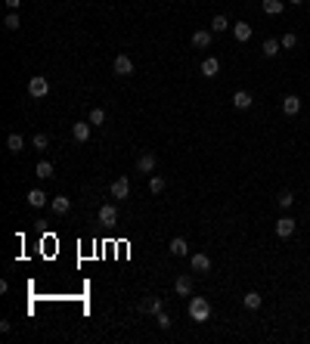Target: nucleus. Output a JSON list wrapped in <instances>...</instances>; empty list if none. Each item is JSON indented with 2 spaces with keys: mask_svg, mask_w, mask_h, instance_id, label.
I'll use <instances>...</instances> for the list:
<instances>
[{
  "mask_svg": "<svg viewBox=\"0 0 310 344\" xmlns=\"http://www.w3.org/2000/svg\"><path fill=\"white\" fill-rule=\"evenodd\" d=\"M189 316H192V323H208V319H211L208 298H192V301H189Z\"/></svg>",
  "mask_w": 310,
  "mask_h": 344,
  "instance_id": "f257e3e1",
  "label": "nucleus"
},
{
  "mask_svg": "<svg viewBox=\"0 0 310 344\" xmlns=\"http://www.w3.org/2000/svg\"><path fill=\"white\" fill-rule=\"evenodd\" d=\"M28 93H31V99H44L50 93V81L44 75H34L31 81H28Z\"/></svg>",
  "mask_w": 310,
  "mask_h": 344,
  "instance_id": "f03ea898",
  "label": "nucleus"
},
{
  "mask_svg": "<svg viewBox=\"0 0 310 344\" xmlns=\"http://www.w3.org/2000/svg\"><path fill=\"white\" fill-rule=\"evenodd\" d=\"M112 68H115V75H118V78H131L133 75V59H131V56H124V53H118V56H115V62H112Z\"/></svg>",
  "mask_w": 310,
  "mask_h": 344,
  "instance_id": "7ed1b4c3",
  "label": "nucleus"
},
{
  "mask_svg": "<svg viewBox=\"0 0 310 344\" xmlns=\"http://www.w3.org/2000/svg\"><path fill=\"white\" fill-rule=\"evenodd\" d=\"M109 192H112V199H128V196H131V180H128V177H118V180L112 183Z\"/></svg>",
  "mask_w": 310,
  "mask_h": 344,
  "instance_id": "20e7f679",
  "label": "nucleus"
},
{
  "mask_svg": "<svg viewBox=\"0 0 310 344\" xmlns=\"http://www.w3.org/2000/svg\"><path fill=\"white\" fill-rule=\"evenodd\" d=\"M140 313L143 316H158L162 313V298H146V301H140Z\"/></svg>",
  "mask_w": 310,
  "mask_h": 344,
  "instance_id": "39448f33",
  "label": "nucleus"
},
{
  "mask_svg": "<svg viewBox=\"0 0 310 344\" xmlns=\"http://www.w3.org/2000/svg\"><path fill=\"white\" fill-rule=\"evenodd\" d=\"M199 72H202L205 78H217V75H221V59H217V56L202 59V68H199Z\"/></svg>",
  "mask_w": 310,
  "mask_h": 344,
  "instance_id": "423d86ee",
  "label": "nucleus"
},
{
  "mask_svg": "<svg viewBox=\"0 0 310 344\" xmlns=\"http://www.w3.org/2000/svg\"><path fill=\"white\" fill-rule=\"evenodd\" d=\"M282 112L289 115V118H295L298 112H301V99H298L295 93H289V96H282Z\"/></svg>",
  "mask_w": 310,
  "mask_h": 344,
  "instance_id": "0eeeda50",
  "label": "nucleus"
},
{
  "mask_svg": "<svg viewBox=\"0 0 310 344\" xmlns=\"http://www.w3.org/2000/svg\"><path fill=\"white\" fill-rule=\"evenodd\" d=\"M72 136L78 143H87L90 140V121H75L72 124Z\"/></svg>",
  "mask_w": 310,
  "mask_h": 344,
  "instance_id": "6e6552de",
  "label": "nucleus"
},
{
  "mask_svg": "<svg viewBox=\"0 0 310 344\" xmlns=\"http://www.w3.org/2000/svg\"><path fill=\"white\" fill-rule=\"evenodd\" d=\"M276 236L279 239L295 236V220H292V217H279V220H276Z\"/></svg>",
  "mask_w": 310,
  "mask_h": 344,
  "instance_id": "1a4fd4ad",
  "label": "nucleus"
},
{
  "mask_svg": "<svg viewBox=\"0 0 310 344\" xmlns=\"http://www.w3.org/2000/svg\"><path fill=\"white\" fill-rule=\"evenodd\" d=\"M136 171H140V174H152V171H155V155L152 152H143L140 158H136Z\"/></svg>",
  "mask_w": 310,
  "mask_h": 344,
  "instance_id": "9d476101",
  "label": "nucleus"
},
{
  "mask_svg": "<svg viewBox=\"0 0 310 344\" xmlns=\"http://www.w3.org/2000/svg\"><path fill=\"white\" fill-rule=\"evenodd\" d=\"M99 223H106V226L118 223V208H115V205H102L99 208Z\"/></svg>",
  "mask_w": 310,
  "mask_h": 344,
  "instance_id": "9b49d317",
  "label": "nucleus"
},
{
  "mask_svg": "<svg viewBox=\"0 0 310 344\" xmlns=\"http://www.w3.org/2000/svg\"><path fill=\"white\" fill-rule=\"evenodd\" d=\"M251 102H255V99H251V93H248V90H236V93H233V106H236L239 112L251 109Z\"/></svg>",
  "mask_w": 310,
  "mask_h": 344,
  "instance_id": "f8f14e48",
  "label": "nucleus"
},
{
  "mask_svg": "<svg viewBox=\"0 0 310 344\" xmlns=\"http://www.w3.org/2000/svg\"><path fill=\"white\" fill-rule=\"evenodd\" d=\"M192 47H196V50H208L211 47V31H192Z\"/></svg>",
  "mask_w": 310,
  "mask_h": 344,
  "instance_id": "ddd939ff",
  "label": "nucleus"
},
{
  "mask_svg": "<svg viewBox=\"0 0 310 344\" xmlns=\"http://www.w3.org/2000/svg\"><path fill=\"white\" fill-rule=\"evenodd\" d=\"M171 255H174V258H186L189 255V245H186V239H183V236H177V239H171Z\"/></svg>",
  "mask_w": 310,
  "mask_h": 344,
  "instance_id": "4468645a",
  "label": "nucleus"
},
{
  "mask_svg": "<svg viewBox=\"0 0 310 344\" xmlns=\"http://www.w3.org/2000/svg\"><path fill=\"white\" fill-rule=\"evenodd\" d=\"M233 38H236L239 43L251 41V25H248V22H236V25H233Z\"/></svg>",
  "mask_w": 310,
  "mask_h": 344,
  "instance_id": "2eb2a0df",
  "label": "nucleus"
},
{
  "mask_svg": "<svg viewBox=\"0 0 310 344\" xmlns=\"http://www.w3.org/2000/svg\"><path fill=\"white\" fill-rule=\"evenodd\" d=\"M192 270H196V273H208L211 270V258L202 255V251H199V255H192Z\"/></svg>",
  "mask_w": 310,
  "mask_h": 344,
  "instance_id": "dca6fc26",
  "label": "nucleus"
},
{
  "mask_svg": "<svg viewBox=\"0 0 310 344\" xmlns=\"http://www.w3.org/2000/svg\"><path fill=\"white\" fill-rule=\"evenodd\" d=\"M50 208H53L56 214H68V211H72V199H68V196H56V199L50 202Z\"/></svg>",
  "mask_w": 310,
  "mask_h": 344,
  "instance_id": "f3484780",
  "label": "nucleus"
},
{
  "mask_svg": "<svg viewBox=\"0 0 310 344\" xmlns=\"http://www.w3.org/2000/svg\"><path fill=\"white\" fill-rule=\"evenodd\" d=\"M174 292L183 295V298H189V295H192V276H180V279L174 282Z\"/></svg>",
  "mask_w": 310,
  "mask_h": 344,
  "instance_id": "a211bd4d",
  "label": "nucleus"
},
{
  "mask_svg": "<svg viewBox=\"0 0 310 344\" xmlns=\"http://www.w3.org/2000/svg\"><path fill=\"white\" fill-rule=\"evenodd\" d=\"M6 149H9L13 155H19L22 149H25V140H22L19 133H9V136H6Z\"/></svg>",
  "mask_w": 310,
  "mask_h": 344,
  "instance_id": "6ab92c4d",
  "label": "nucleus"
},
{
  "mask_svg": "<svg viewBox=\"0 0 310 344\" xmlns=\"http://www.w3.org/2000/svg\"><path fill=\"white\" fill-rule=\"evenodd\" d=\"M282 9H285L282 0H264V13L267 16H282Z\"/></svg>",
  "mask_w": 310,
  "mask_h": 344,
  "instance_id": "aec40b11",
  "label": "nucleus"
},
{
  "mask_svg": "<svg viewBox=\"0 0 310 344\" xmlns=\"http://www.w3.org/2000/svg\"><path fill=\"white\" fill-rule=\"evenodd\" d=\"M28 205H31V208H44V205H47L44 189H31V192H28Z\"/></svg>",
  "mask_w": 310,
  "mask_h": 344,
  "instance_id": "412c9836",
  "label": "nucleus"
},
{
  "mask_svg": "<svg viewBox=\"0 0 310 344\" xmlns=\"http://www.w3.org/2000/svg\"><path fill=\"white\" fill-rule=\"evenodd\" d=\"M34 174H38L41 180H50V177H53V165L47 162V158H44V162H38V168H34Z\"/></svg>",
  "mask_w": 310,
  "mask_h": 344,
  "instance_id": "4be33fe9",
  "label": "nucleus"
},
{
  "mask_svg": "<svg viewBox=\"0 0 310 344\" xmlns=\"http://www.w3.org/2000/svg\"><path fill=\"white\" fill-rule=\"evenodd\" d=\"M242 304H245V307H248V310H258V307H261V304H264V298H261V295H258V292H248V295H245V298H242Z\"/></svg>",
  "mask_w": 310,
  "mask_h": 344,
  "instance_id": "5701e85b",
  "label": "nucleus"
},
{
  "mask_svg": "<svg viewBox=\"0 0 310 344\" xmlns=\"http://www.w3.org/2000/svg\"><path fill=\"white\" fill-rule=\"evenodd\" d=\"M279 43H282V50H295L298 47V34L295 31H285L282 38H279Z\"/></svg>",
  "mask_w": 310,
  "mask_h": 344,
  "instance_id": "b1692460",
  "label": "nucleus"
},
{
  "mask_svg": "<svg viewBox=\"0 0 310 344\" xmlns=\"http://www.w3.org/2000/svg\"><path fill=\"white\" fill-rule=\"evenodd\" d=\"M276 205H279V208H282V211H289V208H292V205H295V196H292V192H289V189H285V192H279V196H276Z\"/></svg>",
  "mask_w": 310,
  "mask_h": 344,
  "instance_id": "393cba45",
  "label": "nucleus"
},
{
  "mask_svg": "<svg viewBox=\"0 0 310 344\" xmlns=\"http://www.w3.org/2000/svg\"><path fill=\"white\" fill-rule=\"evenodd\" d=\"M282 50V43L279 41H264V56H267V59H273V56H276Z\"/></svg>",
  "mask_w": 310,
  "mask_h": 344,
  "instance_id": "a878e982",
  "label": "nucleus"
},
{
  "mask_svg": "<svg viewBox=\"0 0 310 344\" xmlns=\"http://www.w3.org/2000/svg\"><path fill=\"white\" fill-rule=\"evenodd\" d=\"M90 124H93V128H99V124H106V109H90Z\"/></svg>",
  "mask_w": 310,
  "mask_h": 344,
  "instance_id": "bb28decb",
  "label": "nucleus"
},
{
  "mask_svg": "<svg viewBox=\"0 0 310 344\" xmlns=\"http://www.w3.org/2000/svg\"><path fill=\"white\" fill-rule=\"evenodd\" d=\"M226 28H233V25L226 22V16H214V22H211V31H217V34H221V31H226Z\"/></svg>",
  "mask_w": 310,
  "mask_h": 344,
  "instance_id": "cd10ccee",
  "label": "nucleus"
},
{
  "mask_svg": "<svg viewBox=\"0 0 310 344\" xmlns=\"http://www.w3.org/2000/svg\"><path fill=\"white\" fill-rule=\"evenodd\" d=\"M149 192H152V196L165 192V177H152V180H149Z\"/></svg>",
  "mask_w": 310,
  "mask_h": 344,
  "instance_id": "c85d7f7f",
  "label": "nucleus"
},
{
  "mask_svg": "<svg viewBox=\"0 0 310 344\" xmlns=\"http://www.w3.org/2000/svg\"><path fill=\"white\" fill-rule=\"evenodd\" d=\"M3 28H6V31H19V16L9 13V16L3 19Z\"/></svg>",
  "mask_w": 310,
  "mask_h": 344,
  "instance_id": "c756f323",
  "label": "nucleus"
},
{
  "mask_svg": "<svg viewBox=\"0 0 310 344\" xmlns=\"http://www.w3.org/2000/svg\"><path fill=\"white\" fill-rule=\"evenodd\" d=\"M31 143H34V149H47L50 140H47V133H34V140H31Z\"/></svg>",
  "mask_w": 310,
  "mask_h": 344,
  "instance_id": "7c9ffc66",
  "label": "nucleus"
},
{
  "mask_svg": "<svg viewBox=\"0 0 310 344\" xmlns=\"http://www.w3.org/2000/svg\"><path fill=\"white\" fill-rule=\"evenodd\" d=\"M155 323H158V329H171V316H168V313H158Z\"/></svg>",
  "mask_w": 310,
  "mask_h": 344,
  "instance_id": "2f4dec72",
  "label": "nucleus"
},
{
  "mask_svg": "<svg viewBox=\"0 0 310 344\" xmlns=\"http://www.w3.org/2000/svg\"><path fill=\"white\" fill-rule=\"evenodd\" d=\"M19 3H22V0H6V6H9V13H16V9H19Z\"/></svg>",
  "mask_w": 310,
  "mask_h": 344,
  "instance_id": "473e14b6",
  "label": "nucleus"
},
{
  "mask_svg": "<svg viewBox=\"0 0 310 344\" xmlns=\"http://www.w3.org/2000/svg\"><path fill=\"white\" fill-rule=\"evenodd\" d=\"M292 3H307V0H292Z\"/></svg>",
  "mask_w": 310,
  "mask_h": 344,
  "instance_id": "72a5a7b5",
  "label": "nucleus"
},
{
  "mask_svg": "<svg viewBox=\"0 0 310 344\" xmlns=\"http://www.w3.org/2000/svg\"><path fill=\"white\" fill-rule=\"evenodd\" d=\"M307 6H310V0H307Z\"/></svg>",
  "mask_w": 310,
  "mask_h": 344,
  "instance_id": "f704fd0d",
  "label": "nucleus"
}]
</instances>
